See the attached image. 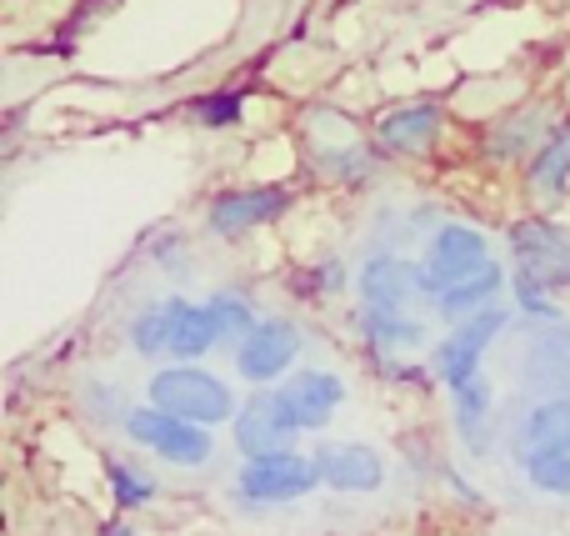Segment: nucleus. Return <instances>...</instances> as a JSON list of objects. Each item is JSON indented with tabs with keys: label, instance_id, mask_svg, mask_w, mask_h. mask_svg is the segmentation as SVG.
<instances>
[{
	"label": "nucleus",
	"instance_id": "obj_20",
	"mask_svg": "<svg viewBox=\"0 0 570 536\" xmlns=\"http://www.w3.org/2000/svg\"><path fill=\"white\" fill-rule=\"evenodd\" d=\"M525 181H531V191L546 201H561L570 191V130L566 126L541 140V150H535L531 166H525Z\"/></svg>",
	"mask_w": 570,
	"mask_h": 536
},
{
	"label": "nucleus",
	"instance_id": "obj_24",
	"mask_svg": "<svg viewBox=\"0 0 570 536\" xmlns=\"http://www.w3.org/2000/svg\"><path fill=\"white\" fill-rule=\"evenodd\" d=\"M521 467L535 491H546V497H570V451H525Z\"/></svg>",
	"mask_w": 570,
	"mask_h": 536
},
{
	"label": "nucleus",
	"instance_id": "obj_19",
	"mask_svg": "<svg viewBox=\"0 0 570 536\" xmlns=\"http://www.w3.org/2000/svg\"><path fill=\"white\" fill-rule=\"evenodd\" d=\"M546 140V110L541 106H525L515 116H505L501 126L485 136V156L495 160H521V156H535Z\"/></svg>",
	"mask_w": 570,
	"mask_h": 536
},
{
	"label": "nucleus",
	"instance_id": "obj_10",
	"mask_svg": "<svg viewBox=\"0 0 570 536\" xmlns=\"http://www.w3.org/2000/svg\"><path fill=\"white\" fill-rule=\"evenodd\" d=\"M315 467H321L325 487L341 491V497H371L385 487V457L365 441H321Z\"/></svg>",
	"mask_w": 570,
	"mask_h": 536
},
{
	"label": "nucleus",
	"instance_id": "obj_7",
	"mask_svg": "<svg viewBox=\"0 0 570 536\" xmlns=\"http://www.w3.org/2000/svg\"><path fill=\"white\" fill-rule=\"evenodd\" d=\"M301 437L291 407H285L281 387H256V397H246V407L236 411V451L240 457H276V451H295L291 441Z\"/></svg>",
	"mask_w": 570,
	"mask_h": 536
},
{
	"label": "nucleus",
	"instance_id": "obj_22",
	"mask_svg": "<svg viewBox=\"0 0 570 536\" xmlns=\"http://www.w3.org/2000/svg\"><path fill=\"white\" fill-rule=\"evenodd\" d=\"M355 327L365 331V341L381 351H411V347H425V327L411 321L405 311H361Z\"/></svg>",
	"mask_w": 570,
	"mask_h": 536
},
{
	"label": "nucleus",
	"instance_id": "obj_14",
	"mask_svg": "<svg viewBox=\"0 0 570 536\" xmlns=\"http://www.w3.org/2000/svg\"><path fill=\"white\" fill-rule=\"evenodd\" d=\"M445 130V110L435 100H415V106H401L391 116H381L375 126V140L395 156H421V150L435 146V136Z\"/></svg>",
	"mask_w": 570,
	"mask_h": 536
},
{
	"label": "nucleus",
	"instance_id": "obj_12",
	"mask_svg": "<svg viewBox=\"0 0 570 536\" xmlns=\"http://www.w3.org/2000/svg\"><path fill=\"white\" fill-rule=\"evenodd\" d=\"M525 387L541 397H570V321H541L525 347Z\"/></svg>",
	"mask_w": 570,
	"mask_h": 536
},
{
	"label": "nucleus",
	"instance_id": "obj_4",
	"mask_svg": "<svg viewBox=\"0 0 570 536\" xmlns=\"http://www.w3.org/2000/svg\"><path fill=\"white\" fill-rule=\"evenodd\" d=\"M315 487H325L321 467H315V457H301V451L250 457L236 471V497L250 501V507H291V501L311 497Z\"/></svg>",
	"mask_w": 570,
	"mask_h": 536
},
{
	"label": "nucleus",
	"instance_id": "obj_23",
	"mask_svg": "<svg viewBox=\"0 0 570 536\" xmlns=\"http://www.w3.org/2000/svg\"><path fill=\"white\" fill-rule=\"evenodd\" d=\"M106 481H110V497H116L120 511H140L156 501V481L120 457H106Z\"/></svg>",
	"mask_w": 570,
	"mask_h": 536
},
{
	"label": "nucleus",
	"instance_id": "obj_5",
	"mask_svg": "<svg viewBox=\"0 0 570 536\" xmlns=\"http://www.w3.org/2000/svg\"><path fill=\"white\" fill-rule=\"evenodd\" d=\"M301 347H305V337L295 321L261 316L256 327L236 341V371L250 381V387H281V381L295 371Z\"/></svg>",
	"mask_w": 570,
	"mask_h": 536
},
{
	"label": "nucleus",
	"instance_id": "obj_11",
	"mask_svg": "<svg viewBox=\"0 0 570 536\" xmlns=\"http://www.w3.org/2000/svg\"><path fill=\"white\" fill-rule=\"evenodd\" d=\"M281 397H285V407H291V417L301 431H325L345 401V381L325 367H301L281 381Z\"/></svg>",
	"mask_w": 570,
	"mask_h": 536
},
{
	"label": "nucleus",
	"instance_id": "obj_27",
	"mask_svg": "<svg viewBox=\"0 0 570 536\" xmlns=\"http://www.w3.org/2000/svg\"><path fill=\"white\" fill-rule=\"evenodd\" d=\"M110 6H120V0H80V6L70 10V20H66V36H76V30H86L90 20H100Z\"/></svg>",
	"mask_w": 570,
	"mask_h": 536
},
{
	"label": "nucleus",
	"instance_id": "obj_29",
	"mask_svg": "<svg viewBox=\"0 0 570 536\" xmlns=\"http://www.w3.org/2000/svg\"><path fill=\"white\" fill-rule=\"evenodd\" d=\"M100 536H140V532L126 527V522H106V527H100Z\"/></svg>",
	"mask_w": 570,
	"mask_h": 536
},
{
	"label": "nucleus",
	"instance_id": "obj_17",
	"mask_svg": "<svg viewBox=\"0 0 570 536\" xmlns=\"http://www.w3.org/2000/svg\"><path fill=\"white\" fill-rule=\"evenodd\" d=\"M451 407H455V431H461L465 451L485 457L491 451V427H485L491 421V381H485V371L461 381V387H451Z\"/></svg>",
	"mask_w": 570,
	"mask_h": 536
},
{
	"label": "nucleus",
	"instance_id": "obj_18",
	"mask_svg": "<svg viewBox=\"0 0 570 536\" xmlns=\"http://www.w3.org/2000/svg\"><path fill=\"white\" fill-rule=\"evenodd\" d=\"M186 306L190 301L186 296H160V301H150L146 311H140L136 321H130V347L140 351V357H170V341H176V327H180V316H186Z\"/></svg>",
	"mask_w": 570,
	"mask_h": 536
},
{
	"label": "nucleus",
	"instance_id": "obj_16",
	"mask_svg": "<svg viewBox=\"0 0 570 536\" xmlns=\"http://www.w3.org/2000/svg\"><path fill=\"white\" fill-rule=\"evenodd\" d=\"M501 286H505V271L495 266V261H485L475 276L455 281L451 291L431 296V306H435V316H445V321H465V316H481V311H491L495 306V291H501Z\"/></svg>",
	"mask_w": 570,
	"mask_h": 536
},
{
	"label": "nucleus",
	"instance_id": "obj_8",
	"mask_svg": "<svg viewBox=\"0 0 570 536\" xmlns=\"http://www.w3.org/2000/svg\"><path fill=\"white\" fill-rule=\"evenodd\" d=\"M505 311L501 306H491V311H481V316H465V321H455V331L451 337H441V347H435V377L445 381V391L451 387H461V381H471V377H481V357L495 347V337L505 331Z\"/></svg>",
	"mask_w": 570,
	"mask_h": 536
},
{
	"label": "nucleus",
	"instance_id": "obj_3",
	"mask_svg": "<svg viewBox=\"0 0 570 536\" xmlns=\"http://www.w3.org/2000/svg\"><path fill=\"white\" fill-rule=\"evenodd\" d=\"M126 437L136 441V447H146L150 457L170 461V467H206V461L216 457L210 427L176 417V411H160V407H150V401L126 417Z\"/></svg>",
	"mask_w": 570,
	"mask_h": 536
},
{
	"label": "nucleus",
	"instance_id": "obj_15",
	"mask_svg": "<svg viewBox=\"0 0 570 536\" xmlns=\"http://www.w3.org/2000/svg\"><path fill=\"white\" fill-rule=\"evenodd\" d=\"M525 451H570V397H541L515 427V457Z\"/></svg>",
	"mask_w": 570,
	"mask_h": 536
},
{
	"label": "nucleus",
	"instance_id": "obj_2",
	"mask_svg": "<svg viewBox=\"0 0 570 536\" xmlns=\"http://www.w3.org/2000/svg\"><path fill=\"white\" fill-rule=\"evenodd\" d=\"M515 291H570V226L546 216H525L511 226Z\"/></svg>",
	"mask_w": 570,
	"mask_h": 536
},
{
	"label": "nucleus",
	"instance_id": "obj_21",
	"mask_svg": "<svg viewBox=\"0 0 570 536\" xmlns=\"http://www.w3.org/2000/svg\"><path fill=\"white\" fill-rule=\"evenodd\" d=\"M220 341L226 337H220V321H216V311H210V301H190L186 316H180V327H176V341H170V357L176 361H206Z\"/></svg>",
	"mask_w": 570,
	"mask_h": 536
},
{
	"label": "nucleus",
	"instance_id": "obj_9",
	"mask_svg": "<svg viewBox=\"0 0 570 536\" xmlns=\"http://www.w3.org/2000/svg\"><path fill=\"white\" fill-rule=\"evenodd\" d=\"M291 186H240V191H220L216 201H210L206 211V226L216 231V236L226 241H240L250 236V231L271 226V221H281L285 211H291Z\"/></svg>",
	"mask_w": 570,
	"mask_h": 536
},
{
	"label": "nucleus",
	"instance_id": "obj_28",
	"mask_svg": "<svg viewBox=\"0 0 570 536\" xmlns=\"http://www.w3.org/2000/svg\"><path fill=\"white\" fill-rule=\"evenodd\" d=\"M315 286H321V296H335V291H345V266L341 261H325V266H315Z\"/></svg>",
	"mask_w": 570,
	"mask_h": 536
},
{
	"label": "nucleus",
	"instance_id": "obj_13",
	"mask_svg": "<svg viewBox=\"0 0 570 536\" xmlns=\"http://www.w3.org/2000/svg\"><path fill=\"white\" fill-rule=\"evenodd\" d=\"M415 296H421V266H411V261L381 251V256H371L361 266V301H365V311H405Z\"/></svg>",
	"mask_w": 570,
	"mask_h": 536
},
{
	"label": "nucleus",
	"instance_id": "obj_6",
	"mask_svg": "<svg viewBox=\"0 0 570 536\" xmlns=\"http://www.w3.org/2000/svg\"><path fill=\"white\" fill-rule=\"evenodd\" d=\"M485 261H491V246H485V236L475 226H441L421 256V291L425 296H441L455 281L475 276Z\"/></svg>",
	"mask_w": 570,
	"mask_h": 536
},
{
	"label": "nucleus",
	"instance_id": "obj_25",
	"mask_svg": "<svg viewBox=\"0 0 570 536\" xmlns=\"http://www.w3.org/2000/svg\"><path fill=\"white\" fill-rule=\"evenodd\" d=\"M190 116L206 130H230L246 116V90H210V96H200L196 106H190Z\"/></svg>",
	"mask_w": 570,
	"mask_h": 536
},
{
	"label": "nucleus",
	"instance_id": "obj_1",
	"mask_svg": "<svg viewBox=\"0 0 570 536\" xmlns=\"http://www.w3.org/2000/svg\"><path fill=\"white\" fill-rule=\"evenodd\" d=\"M146 397H150V407L176 411V417L200 421V427H220V421L236 417V391H230V381H220L216 371H206L200 361H176V367L150 371Z\"/></svg>",
	"mask_w": 570,
	"mask_h": 536
},
{
	"label": "nucleus",
	"instance_id": "obj_26",
	"mask_svg": "<svg viewBox=\"0 0 570 536\" xmlns=\"http://www.w3.org/2000/svg\"><path fill=\"white\" fill-rule=\"evenodd\" d=\"M210 311H216V321H220V337H246L250 327H256V311H250V301L246 296H236V291H216V296H210Z\"/></svg>",
	"mask_w": 570,
	"mask_h": 536
}]
</instances>
